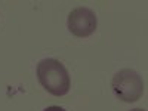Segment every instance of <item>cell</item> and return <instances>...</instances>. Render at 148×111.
<instances>
[{
	"mask_svg": "<svg viewBox=\"0 0 148 111\" xmlns=\"http://www.w3.org/2000/svg\"><path fill=\"white\" fill-rule=\"evenodd\" d=\"M37 79L43 88L55 96H64L68 93L71 80L64 64L58 59L46 58L37 64Z\"/></svg>",
	"mask_w": 148,
	"mask_h": 111,
	"instance_id": "obj_1",
	"label": "cell"
},
{
	"mask_svg": "<svg viewBox=\"0 0 148 111\" xmlns=\"http://www.w3.org/2000/svg\"><path fill=\"white\" fill-rule=\"evenodd\" d=\"M98 19L89 8H76L68 15V30L76 37H89L95 33Z\"/></svg>",
	"mask_w": 148,
	"mask_h": 111,
	"instance_id": "obj_3",
	"label": "cell"
},
{
	"mask_svg": "<svg viewBox=\"0 0 148 111\" xmlns=\"http://www.w3.org/2000/svg\"><path fill=\"white\" fill-rule=\"evenodd\" d=\"M43 111H65L62 107H56V105H53V107H47L46 110H43Z\"/></svg>",
	"mask_w": 148,
	"mask_h": 111,
	"instance_id": "obj_4",
	"label": "cell"
},
{
	"mask_svg": "<svg viewBox=\"0 0 148 111\" xmlns=\"http://www.w3.org/2000/svg\"><path fill=\"white\" fill-rule=\"evenodd\" d=\"M111 86H113L116 96L125 102L138 101L144 93V82L141 76L130 68H125L116 73Z\"/></svg>",
	"mask_w": 148,
	"mask_h": 111,
	"instance_id": "obj_2",
	"label": "cell"
},
{
	"mask_svg": "<svg viewBox=\"0 0 148 111\" xmlns=\"http://www.w3.org/2000/svg\"><path fill=\"white\" fill-rule=\"evenodd\" d=\"M130 111H145V110H142V108H133V110H130Z\"/></svg>",
	"mask_w": 148,
	"mask_h": 111,
	"instance_id": "obj_5",
	"label": "cell"
}]
</instances>
